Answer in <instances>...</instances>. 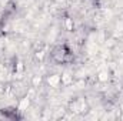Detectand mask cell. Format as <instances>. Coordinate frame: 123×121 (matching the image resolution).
<instances>
[{
  "label": "cell",
  "mask_w": 123,
  "mask_h": 121,
  "mask_svg": "<svg viewBox=\"0 0 123 121\" xmlns=\"http://www.w3.org/2000/svg\"><path fill=\"white\" fill-rule=\"evenodd\" d=\"M64 27H66V30L72 31L73 30V20L72 19H66L64 20Z\"/></svg>",
  "instance_id": "3"
},
{
  "label": "cell",
  "mask_w": 123,
  "mask_h": 121,
  "mask_svg": "<svg viewBox=\"0 0 123 121\" xmlns=\"http://www.w3.org/2000/svg\"><path fill=\"white\" fill-rule=\"evenodd\" d=\"M47 83L50 84V87H59L62 84V77L59 74H52L47 77Z\"/></svg>",
  "instance_id": "2"
},
{
  "label": "cell",
  "mask_w": 123,
  "mask_h": 121,
  "mask_svg": "<svg viewBox=\"0 0 123 121\" xmlns=\"http://www.w3.org/2000/svg\"><path fill=\"white\" fill-rule=\"evenodd\" d=\"M52 57H53V60L56 61V63H59V64L67 63V61L72 60V54H70V51H69L64 46H59V47L53 49Z\"/></svg>",
  "instance_id": "1"
}]
</instances>
